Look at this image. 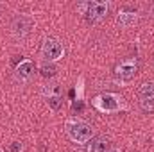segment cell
Masks as SVG:
<instances>
[{
    "mask_svg": "<svg viewBox=\"0 0 154 152\" xmlns=\"http://www.w3.org/2000/svg\"><path fill=\"white\" fill-rule=\"evenodd\" d=\"M93 106L102 113H118L124 109V99L115 93H104L93 99Z\"/></svg>",
    "mask_w": 154,
    "mask_h": 152,
    "instance_id": "7a4b0ae2",
    "label": "cell"
},
{
    "mask_svg": "<svg viewBox=\"0 0 154 152\" xmlns=\"http://www.w3.org/2000/svg\"><path fill=\"white\" fill-rule=\"evenodd\" d=\"M106 152H120L118 149H109V150H106Z\"/></svg>",
    "mask_w": 154,
    "mask_h": 152,
    "instance_id": "9a60e30c",
    "label": "cell"
},
{
    "mask_svg": "<svg viewBox=\"0 0 154 152\" xmlns=\"http://www.w3.org/2000/svg\"><path fill=\"white\" fill-rule=\"evenodd\" d=\"M116 22H118V25L124 27V29L133 27V25L138 22V13H136L134 9H122V11L118 13Z\"/></svg>",
    "mask_w": 154,
    "mask_h": 152,
    "instance_id": "9c48e42d",
    "label": "cell"
},
{
    "mask_svg": "<svg viewBox=\"0 0 154 152\" xmlns=\"http://www.w3.org/2000/svg\"><path fill=\"white\" fill-rule=\"evenodd\" d=\"M66 134L70 136L72 141L86 143L93 136V127L90 123H86L84 120H70V122H66Z\"/></svg>",
    "mask_w": 154,
    "mask_h": 152,
    "instance_id": "6da1fadb",
    "label": "cell"
},
{
    "mask_svg": "<svg viewBox=\"0 0 154 152\" xmlns=\"http://www.w3.org/2000/svg\"><path fill=\"white\" fill-rule=\"evenodd\" d=\"M32 75H34V65H32V61H22L14 68V79L20 81V82L29 81Z\"/></svg>",
    "mask_w": 154,
    "mask_h": 152,
    "instance_id": "ba28073f",
    "label": "cell"
},
{
    "mask_svg": "<svg viewBox=\"0 0 154 152\" xmlns=\"http://www.w3.org/2000/svg\"><path fill=\"white\" fill-rule=\"evenodd\" d=\"M138 97H140V108L145 111V113H152L154 111V82H145L140 91H138Z\"/></svg>",
    "mask_w": 154,
    "mask_h": 152,
    "instance_id": "8992f818",
    "label": "cell"
},
{
    "mask_svg": "<svg viewBox=\"0 0 154 152\" xmlns=\"http://www.w3.org/2000/svg\"><path fill=\"white\" fill-rule=\"evenodd\" d=\"M136 72H138V59H136V57L124 59V61H120L115 66L116 77L125 79V81H127V79H133V77L136 75Z\"/></svg>",
    "mask_w": 154,
    "mask_h": 152,
    "instance_id": "52a82bcc",
    "label": "cell"
},
{
    "mask_svg": "<svg viewBox=\"0 0 154 152\" xmlns=\"http://www.w3.org/2000/svg\"><path fill=\"white\" fill-rule=\"evenodd\" d=\"M63 54H65V48H63V45H61L57 39L48 38V39H45V41H43L41 56H43V59H45V61L54 63V61L61 59V57H63Z\"/></svg>",
    "mask_w": 154,
    "mask_h": 152,
    "instance_id": "5b68a950",
    "label": "cell"
},
{
    "mask_svg": "<svg viewBox=\"0 0 154 152\" xmlns=\"http://www.w3.org/2000/svg\"><path fill=\"white\" fill-rule=\"evenodd\" d=\"M106 147H108V140L104 136H97L88 145V152H106Z\"/></svg>",
    "mask_w": 154,
    "mask_h": 152,
    "instance_id": "30bf717a",
    "label": "cell"
},
{
    "mask_svg": "<svg viewBox=\"0 0 154 152\" xmlns=\"http://www.w3.org/2000/svg\"><path fill=\"white\" fill-rule=\"evenodd\" d=\"M22 150V145L20 143H13V152H20Z\"/></svg>",
    "mask_w": 154,
    "mask_h": 152,
    "instance_id": "4fadbf2b",
    "label": "cell"
},
{
    "mask_svg": "<svg viewBox=\"0 0 154 152\" xmlns=\"http://www.w3.org/2000/svg\"><path fill=\"white\" fill-rule=\"evenodd\" d=\"M47 100H48V106L52 109H59V106L63 102V95H54V97H48Z\"/></svg>",
    "mask_w": 154,
    "mask_h": 152,
    "instance_id": "8fae6325",
    "label": "cell"
},
{
    "mask_svg": "<svg viewBox=\"0 0 154 152\" xmlns=\"http://www.w3.org/2000/svg\"><path fill=\"white\" fill-rule=\"evenodd\" d=\"M81 9H84V14H86L88 22L99 23V22H102L108 16V13H109V2H88Z\"/></svg>",
    "mask_w": 154,
    "mask_h": 152,
    "instance_id": "3957f363",
    "label": "cell"
},
{
    "mask_svg": "<svg viewBox=\"0 0 154 152\" xmlns=\"http://www.w3.org/2000/svg\"><path fill=\"white\" fill-rule=\"evenodd\" d=\"M149 11H151V14H154V2L149 5Z\"/></svg>",
    "mask_w": 154,
    "mask_h": 152,
    "instance_id": "5bb4252c",
    "label": "cell"
},
{
    "mask_svg": "<svg viewBox=\"0 0 154 152\" xmlns=\"http://www.w3.org/2000/svg\"><path fill=\"white\" fill-rule=\"evenodd\" d=\"M0 152H4V150H0Z\"/></svg>",
    "mask_w": 154,
    "mask_h": 152,
    "instance_id": "2e32d148",
    "label": "cell"
},
{
    "mask_svg": "<svg viewBox=\"0 0 154 152\" xmlns=\"http://www.w3.org/2000/svg\"><path fill=\"white\" fill-rule=\"evenodd\" d=\"M54 74H56V68L52 65H43L41 66V75L43 77H52Z\"/></svg>",
    "mask_w": 154,
    "mask_h": 152,
    "instance_id": "7c38bea8",
    "label": "cell"
},
{
    "mask_svg": "<svg viewBox=\"0 0 154 152\" xmlns=\"http://www.w3.org/2000/svg\"><path fill=\"white\" fill-rule=\"evenodd\" d=\"M32 25H34V20L31 16H27V14H16L13 18V22H11V32H13L14 38L23 39L31 32Z\"/></svg>",
    "mask_w": 154,
    "mask_h": 152,
    "instance_id": "277c9868",
    "label": "cell"
}]
</instances>
